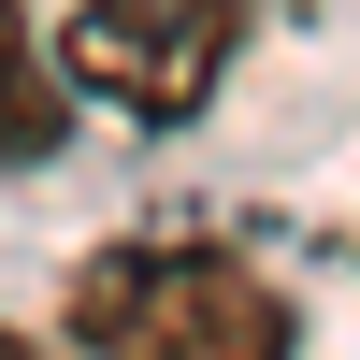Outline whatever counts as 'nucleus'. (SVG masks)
<instances>
[{"label":"nucleus","instance_id":"obj_1","mask_svg":"<svg viewBox=\"0 0 360 360\" xmlns=\"http://www.w3.org/2000/svg\"><path fill=\"white\" fill-rule=\"evenodd\" d=\"M58 332L86 360H288L303 303L231 245H101L58 288Z\"/></svg>","mask_w":360,"mask_h":360},{"label":"nucleus","instance_id":"obj_2","mask_svg":"<svg viewBox=\"0 0 360 360\" xmlns=\"http://www.w3.org/2000/svg\"><path fill=\"white\" fill-rule=\"evenodd\" d=\"M44 58L86 101L144 115V130H188V115L217 101V72L245 58V0H72V29H58Z\"/></svg>","mask_w":360,"mask_h":360},{"label":"nucleus","instance_id":"obj_3","mask_svg":"<svg viewBox=\"0 0 360 360\" xmlns=\"http://www.w3.org/2000/svg\"><path fill=\"white\" fill-rule=\"evenodd\" d=\"M58 130H72V86H58L44 29L0 0V173H44V159H58Z\"/></svg>","mask_w":360,"mask_h":360},{"label":"nucleus","instance_id":"obj_4","mask_svg":"<svg viewBox=\"0 0 360 360\" xmlns=\"http://www.w3.org/2000/svg\"><path fill=\"white\" fill-rule=\"evenodd\" d=\"M0 360H44V346H29V332H0Z\"/></svg>","mask_w":360,"mask_h":360}]
</instances>
